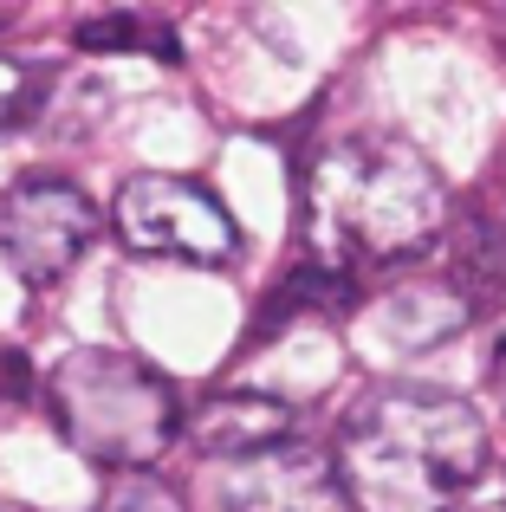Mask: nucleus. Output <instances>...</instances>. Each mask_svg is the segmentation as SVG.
<instances>
[{
  "label": "nucleus",
  "mask_w": 506,
  "mask_h": 512,
  "mask_svg": "<svg viewBox=\"0 0 506 512\" xmlns=\"http://www.w3.org/2000/svg\"><path fill=\"white\" fill-rule=\"evenodd\" d=\"M98 240V208L65 175H20L0 195V253L26 286H59Z\"/></svg>",
  "instance_id": "nucleus-5"
},
{
  "label": "nucleus",
  "mask_w": 506,
  "mask_h": 512,
  "mask_svg": "<svg viewBox=\"0 0 506 512\" xmlns=\"http://www.w3.org/2000/svg\"><path fill=\"white\" fill-rule=\"evenodd\" d=\"M461 318H468V292L461 286H403L377 305V331L403 350L442 344L448 331H461Z\"/></svg>",
  "instance_id": "nucleus-8"
},
{
  "label": "nucleus",
  "mask_w": 506,
  "mask_h": 512,
  "mask_svg": "<svg viewBox=\"0 0 506 512\" xmlns=\"http://www.w3.org/2000/svg\"><path fill=\"white\" fill-rule=\"evenodd\" d=\"M305 247L318 266L357 279L429 253L448 227V182L396 137H344L305 169Z\"/></svg>",
  "instance_id": "nucleus-1"
},
{
  "label": "nucleus",
  "mask_w": 506,
  "mask_h": 512,
  "mask_svg": "<svg viewBox=\"0 0 506 512\" xmlns=\"http://www.w3.org/2000/svg\"><path fill=\"white\" fill-rule=\"evenodd\" d=\"M78 46L85 52H143V59H182L176 46V26L150 20V13H104V20H85L78 26Z\"/></svg>",
  "instance_id": "nucleus-9"
},
{
  "label": "nucleus",
  "mask_w": 506,
  "mask_h": 512,
  "mask_svg": "<svg viewBox=\"0 0 506 512\" xmlns=\"http://www.w3.org/2000/svg\"><path fill=\"white\" fill-rule=\"evenodd\" d=\"M292 428H299L292 402L260 396V389H228V396L202 402V409L189 415L195 454H208V461H228V467H247V461H260V454L286 448Z\"/></svg>",
  "instance_id": "nucleus-7"
},
{
  "label": "nucleus",
  "mask_w": 506,
  "mask_h": 512,
  "mask_svg": "<svg viewBox=\"0 0 506 512\" xmlns=\"http://www.w3.org/2000/svg\"><path fill=\"white\" fill-rule=\"evenodd\" d=\"M500 253H506V208H500Z\"/></svg>",
  "instance_id": "nucleus-13"
},
{
  "label": "nucleus",
  "mask_w": 506,
  "mask_h": 512,
  "mask_svg": "<svg viewBox=\"0 0 506 512\" xmlns=\"http://www.w3.org/2000/svg\"><path fill=\"white\" fill-rule=\"evenodd\" d=\"M221 512H351L338 454L312 448V441H286L221 480Z\"/></svg>",
  "instance_id": "nucleus-6"
},
{
  "label": "nucleus",
  "mask_w": 506,
  "mask_h": 512,
  "mask_svg": "<svg viewBox=\"0 0 506 512\" xmlns=\"http://www.w3.org/2000/svg\"><path fill=\"white\" fill-rule=\"evenodd\" d=\"M39 98H46V78H39V65L7 59V52H0V137H7V130H20L26 117L39 111Z\"/></svg>",
  "instance_id": "nucleus-10"
},
{
  "label": "nucleus",
  "mask_w": 506,
  "mask_h": 512,
  "mask_svg": "<svg viewBox=\"0 0 506 512\" xmlns=\"http://www.w3.org/2000/svg\"><path fill=\"white\" fill-rule=\"evenodd\" d=\"M46 415L59 428V441L78 461L104 467V474H150L169 454V441L182 435V396L156 363H143L137 350L85 344L65 350L46 376Z\"/></svg>",
  "instance_id": "nucleus-3"
},
{
  "label": "nucleus",
  "mask_w": 506,
  "mask_h": 512,
  "mask_svg": "<svg viewBox=\"0 0 506 512\" xmlns=\"http://www.w3.org/2000/svg\"><path fill=\"white\" fill-rule=\"evenodd\" d=\"M98 512H189V506H182V493L163 474H124V480H111Z\"/></svg>",
  "instance_id": "nucleus-11"
},
{
  "label": "nucleus",
  "mask_w": 506,
  "mask_h": 512,
  "mask_svg": "<svg viewBox=\"0 0 506 512\" xmlns=\"http://www.w3.org/2000/svg\"><path fill=\"white\" fill-rule=\"evenodd\" d=\"M111 221L117 240L143 260H176L215 273V266H234V253H241L234 214L221 208V195H208L189 175H163V169L130 175L111 201Z\"/></svg>",
  "instance_id": "nucleus-4"
},
{
  "label": "nucleus",
  "mask_w": 506,
  "mask_h": 512,
  "mask_svg": "<svg viewBox=\"0 0 506 512\" xmlns=\"http://www.w3.org/2000/svg\"><path fill=\"white\" fill-rule=\"evenodd\" d=\"M331 454L351 512H448L487 474L494 441L474 402L429 383H390L344 415Z\"/></svg>",
  "instance_id": "nucleus-2"
},
{
  "label": "nucleus",
  "mask_w": 506,
  "mask_h": 512,
  "mask_svg": "<svg viewBox=\"0 0 506 512\" xmlns=\"http://www.w3.org/2000/svg\"><path fill=\"white\" fill-rule=\"evenodd\" d=\"M487 383H494V402L506 409V325L494 331V350H487Z\"/></svg>",
  "instance_id": "nucleus-12"
}]
</instances>
